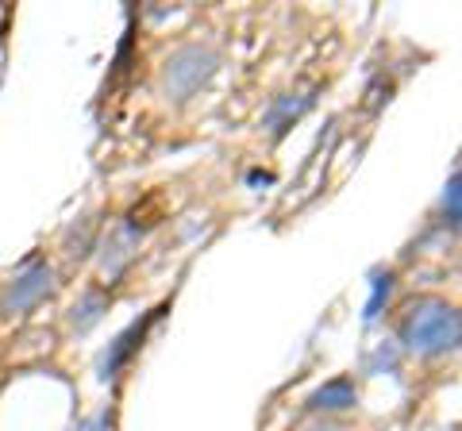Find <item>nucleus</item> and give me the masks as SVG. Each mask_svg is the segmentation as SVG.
<instances>
[{"mask_svg": "<svg viewBox=\"0 0 462 431\" xmlns=\"http://www.w3.org/2000/svg\"><path fill=\"white\" fill-rule=\"evenodd\" d=\"M397 335L404 343V351L420 358L451 354L462 347V312L439 297H420L404 308Z\"/></svg>", "mask_w": 462, "mask_h": 431, "instance_id": "1", "label": "nucleus"}, {"mask_svg": "<svg viewBox=\"0 0 462 431\" xmlns=\"http://www.w3.org/2000/svg\"><path fill=\"white\" fill-rule=\"evenodd\" d=\"M216 66H220V54L212 47H200V42L178 47L162 66V93L170 100H189L200 85L212 81Z\"/></svg>", "mask_w": 462, "mask_h": 431, "instance_id": "2", "label": "nucleus"}, {"mask_svg": "<svg viewBox=\"0 0 462 431\" xmlns=\"http://www.w3.org/2000/svg\"><path fill=\"white\" fill-rule=\"evenodd\" d=\"M51 293H54V270L47 262H27L20 274L5 285V293H0V316H5V320L27 316Z\"/></svg>", "mask_w": 462, "mask_h": 431, "instance_id": "3", "label": "nucleus"}, {"mask_svg": "<svg viewBox=\"0 0 462 431\" xmlns=\"http://www.w3.org/2000/svg\"><path fill=\"white\" fill-rule=\"evenodd\" d=\"M135 247H139V232L132 224H120L116 232H108V239L100 243V274L116 281L127 270V262L135 258Z\"/></svg>", "mask_w": 462, "mask_h": 431, "instance_id": "4", "label": "nucleus"}, {"mask_svg": "<svg viewBox=\"0 0 462 431\" xmlns=\"http://www.w3.org/2000/svg\"><path fill=\"white\" fill-rule=\"evenodd\" d=\"M312 93H316V89H297V93L273 96V105L266 108V127H270V132H273V135H282L289 124L305 116V112L312 108V100H316Z\"/></svg>", "mask_w": 462, "mask_h": 431, "instance_id": "5", "label": "nucleus"}, {"mask_svg": "<svg viewBox=\"0 0 462 431\" xmlns=\"http://www.w3.org/2000/svg\"><path fill=\"white\" fill-rule=\"evenodd\" d=\"M355 400H358V393H355L351 378H331L309 397V408L312 412H346V408H355Z\"/></svg>", "mask_w": 462, "mask_h": 431, "instance_id": "6", "label": "nucleus"}, {"mask_svg": "<svg viewBox=\"0 0 462 431\" xmlns=\"http://www.w3.org/2000/svg\"><path fill=\"white\" fill-rule=\"evenodd\" d=\"M154 316H158V308H154V312H147L139 324H132V327H127V332H124L120 339H116V347H112V351H108V358H105V378H112V373L120 370V366L127 362V358H132V351H135L139 343H143V335H147V327L154 324Z\"/></svg>", "mask_w": 462, "mask_h": 431, "instance_id": "7", "label": "nucleus"}, {"mask_svg": "<svg viewBox=\"0 0 462 431\" xmlns=\"http://www.w3.org/2000/svg\"><path fill=\"white\" fill-rule=\"evenodd\" d=\"M105 312H108V297L100 293V289H89L74 308H69V324H74L78 332H89V327H93Z\"/></svg>", "mask_w": 462, "mask_h": 431, "instance_id": "8", "label": "nucleus"}, {"mask_svg": "<svg viewBox=\"0 0 462 431\" xmlns=\"http://www.w3.org/2000/svg\"><path fill=\"white\" fill-rule=\"evenodd\" d=\"M443 216L451 227H462V170L451 174V181H447V189H443Z\"/></svg>", "mask_w": 462, "mask_h": 431, "instance_id": "9", "label": "nucleus"}, {"mask_svg": "<svg viewBox=\"0 0 462 431\" xmlns=\"http://www.w3.org/2000/svg\"><path fill=\"white\" fill-rule=\"evenodd\" d=\"M93 239H97V220L89 216V220H81V232H78V227H69L66 254H69V258H85V254L93 251Z\"/></svg>", "mask_w": 462, "mask_h": 431, "instance_id": "10", "label": "nucleus"}, {"mask_svg": "<svg viewBox=\"0 0 462 431\" xmlns=\"http://www.w3.org/2000/svg\"><path fill=\"white\" fill-rule=\"evenodd\" d=\"M389 289H393V278H389V274L374 278V297H370V305H366V320H374V316H378V308H382V300L389 297Z\"/></svg>", "mask_w": 462, "mask_h": 431, "instance_id": "11", "label": "nucleus"}, {"mask_svg": "<svg viewBox=\"0 0 462 431\" xmlns=\"http://www.w3.org/2000/svg\"><path fill=\"white\" fill-rule=\"evenodd\" d=\"M74 431H112V412H100V416H89V420H81Z\"/></svg>", "mask_w": 462, "mask_h": 431, "instance_id": "12", "label": "nucleus"}, {"mask_svg": "<svg viewBox=\"0 0 462 431\" xmlns=\"http://www.w3.org/2000/svg\"><path fill=\"white\" fill-rule=\"evenodd\" d=\"M293 431H339V424H331V420H305V424H297Z\"/></svg>", "mask_w": 462, "mask_h": 431, "instance_id": "13", "label": "nucleus"}]
</instances>
